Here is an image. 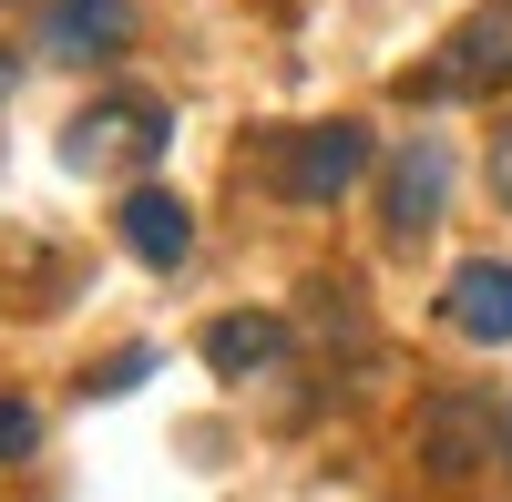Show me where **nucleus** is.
<instances>
[{"mask_svg":"<svg viewBox=\"0 0 512 502\" xmlns=\"http://www.w3.org/2000/svg\"><path fill=\"white\" fill-rule=\"evenodd\" d=\"M164 144H175V113H164L154 93H103V103H82L62 123V164L72 175H103V164H154Z\"/></svg>","mask_w":512,"mask_h":502,"instance_id":"nucleus-1","label":"nucleus"},{"mask_svg":"<svg viewBox=\"0 0 512 502\" xmlns=\"http://www.w3.org/2000/svg\"><path fill=\"white\" fill-rule=\"evenodd\" d=\"M359 175H369V134H359V123H308V134L267 144V185L297 195V205H338Z\"/></svg>","mask_w":512,"mask_h":502,"instance_id":"nucleus-2","label":"nucleus"},{"mask_svg":"<svg viewBox=\"0 0 512 502\" xmlns=\"http://www.w3.org/2000/svg\"><path fill=\"white\" fill-rule=\"evenodd\" d=\"M113 226H123V246H134L144 267H185V257H195V205H185L175 185H134Z\"/></svg>","mask_w":512,"mask_h":502,"instance_id":"nucleus-3","label":"nucleus"},{"mask_svg":"<svg viewBox=\"0 0 512 502\" xmlns=\"http://www.w3.org/2000/svg\"><path fill=\"white\" fill-rule=\"evenodd\" d=\"M441 318L461 328V339L502 349V339H512V267H502V257H472V267H451V287H441Z\"/></svg>","mask_w":512,"mask_h":502,"instance_id":"nucleus-4","label":"nucleus"},{"mask_svg":"<svg viewBox=\"0 0 512 502\" xmlns=\"http://www.w3.org/2000/svg\"><path fill=\"white\" fill-rule=\"evenodd\" d=\"M482 441H502L492 400L482 390H441V410L420 421V462L431 472H482Z\"/></svg>","mask_w":512,"mask_h":502,"instance_id":"nucleus-5","label":"nucleus"},{"mask_svg":"<svg viewBox=\"0 0 512 502\" xmlns=\"http://www.w3.org/2000/svg\"><path fill=\"white\" fill-rule=\"evenodd\" d=\"M441 195H451V144H431V134L400 144V164H390V226L420 236V226L441 216Z\"/></svg>","mask_w":512,"mask_h":502,"instance_id":"nucleus-6","label":"nucleus"},{"mask_svg":"<svg viewBox=\"0 0 512 502\" xmlns=\"http://www.w3.org/2000/svg\"><path fill=\"white\" fill-rule=\"evenodd\" d=\"M62 62H93V52H123L134 41V0H52V21H41Z\"/></svg>","mask_w":512,"mask_h":502,"instance_id":"nucleus-7","label":"nucleus"},{"mask_svg":"<svg viewBox=\"0 0 512 502\" xmlns=\"http://www.w3.org/2000/svg\"><path fill=\"white\" fill-rule=\"evenodd\" d=\"M502 72H512V11H482V21L441 52L431 93H482V82H502Z\"/></svg>","mask_w":512,"mask_h":502,"instance_id":"nucleus-8","label":"nucleus"},{"mask_svg":"<svg viewBox=\"0 0 512 502\" xmlns=\"http://www.w3.org/2000/svg\"><path fill=\"white\" fill-rule=\"evenodd\" d=\"M205 359H216V380H256V369L287 359V328L277 318H216L205 328Z\"/></svg>","mask_w":512,"mask_h":502,"instance_id":"nucleus-9","label":"nucleus"},{"mask_svg":"<svg viewBox=\"0 0 512 502\" xmlns=\"http://www.w3.org/2000/svg\"><path fill=\"white\" fill-rule=\"evenodd\" d=\"M31 441H41V410L31 400H0V462H21Z\"/></svg>","mask_w":512,"mask_h":502,"instance_id":"nucleus-10","label":"nucleus"},{"mask_svg":"<svg viewBox=\"0 0 512 502\" xmlns=\"http://www.w3.org/2000/svg\"><path fill=\"white\" fill-rule=\"evenodd\" d=\"M492 195L512 205V123H502V134H492Z\"/></svg>","mask_w":512,"mask_h":502,"instance_id":"nucleus-11","label":"nucleus"},{"mask_svg":"<svg viewBox=\"0 0 512 502\" xmlns=\"http://www.w3.org/2000/svg\"><path fill=\"white\" fill-rule=\"evenodd\" d=\"M502 451H512V410H502Z\"/></svg>","mask_w":512,"mask_h":502,"instance_id":"nucleus-12","label":"nucleus"},{"mask_svg":"<svg viewBox=\"0 0 512 502\" xmlns=\"http://www.w3.org/2000/svg\"><path fill=\"white\" fill-rule=\"evenodd\" d=\"M0 82H11V72H0Z\"/></svg>","mask_w":512,"mask_h":502,"instance_id":"nucleus-13","label":"nucleus"}]
</instances>
